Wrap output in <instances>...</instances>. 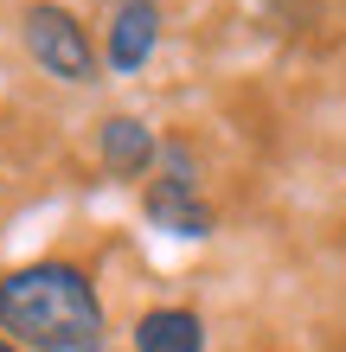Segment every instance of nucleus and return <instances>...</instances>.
Masks as SVG:
<instances>
[{"mask_svg": "<svg viewBox=\"0 0 346 352\" xmlns=\"http://www.w3.org/2000/svg\"><path fill=\"white\" fill-rule=\"evenodd\" d=\"M141 212L167 237H212L218 212L206 205V192H199V160H193L186 141H160V160H154L148 192H141Z\"/></svg>", "mask_w": 346, "mask_h": 352, "instance_id": "nucleus-2", "label": "nucleus"}, {"mask_svg": "<svg viewBox=\"0 0 346 352\" xmlns=\"http://www.w3.org/2000/svg\"><path fill=\"white\" fill-rule=\"evenodd\" d=\"M0 340L19 352H77L103 340V295L77 263H26L0 276Z\"/></svg>", "mask_w": 346, "mask_h": 352, "instance_id": "nucleus-1", "label": "nucleus"}, {"mask_svg": "<svg viewBox=\"0 0 346 352\" xmlns=\"http://www.w3.org/2000/svg\"><path fill=\"white\" fill-rule=\"evenodd\" d=\"M0 352H19V346H13V340H0Z\"/></svg>", "mask_w": 346, "mask_h": 352, "instance_id": "nucleus-8", "label": "nucleus"}, {"mask_svg": "<svg viewBox=\"0 0 346 352\" xmlns=\"http://www.w3.org/2000/svg\"><path fill=\"white\" fill-rule=\"evenodd\" d=\"M96 154H103V167L116 179H148L154 160H160V135L141 116H109L103 129H96Z\"/></svg>", "mask_w": 346, "mask_h": 352, "instance_id": "nucleus-5", "label": "nucleus"}, {"mask_svg": "<svg viewBox=\"0 0 346 352\" xmlns=\"http://www.w3.org/2000/svg\"><path fill=\"white\" fill-rule=\"evenodd\" d=\"M19 38H26V58L45 77H58V84H96V71H103L96 38L84 32V19L71 7H58V0H32L26 19H19Z\"/></svg>", "mask_w": 346, "mask_h": 352, "instance_id": "nucleus-3", "label": "nucleus"}, {"mask_svg": "<svg viewBox=\"0 0 346 352\" xmlns=\"http://www.w3.org/2000/svg\"><path fill=\"white\" fill-rule=\"evenodd\" d=\"M135 352H206V320L193 307H148L135 320Z\"/></svg>", "mask_w": 346, "mask_h": 352, "instance_id": "nucleus-6", "label": "nucleus"}, {"mask_svg": "<svg viewBox=\"0 0 346 352\" xmlns=\"http://www.w3.org/2000/svg\"><path fill=\"white\" fill-rule=\"evenodd\" d=\"M160 45V0H116L109 32H103V65L109 71H141Z\"/></svg>", "mask_w": 346, "mask_h": 352, "instance_id": "nucleus-4", "label": "nucleus"}, {"mask_svg": "<svg viewBox=\"0 0 346 352\" xmlns=\"http://www.w3.org/2000/svg\"><path fill=\"white\" fill-rule=\"evenodd\" d=\"M77 352H116V346H103V340H96V346H77Z\"/></svg>", "mask_w": 346, "mask_h": 352, "instance_id": "nucleus-7", "label": "nucleus"}]
</instances>
